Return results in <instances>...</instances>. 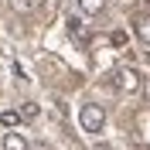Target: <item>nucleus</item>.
I'll list each match as a JSON object with an SVG mask.
<instances>
[{
    "label": "nucleus",
    "mask_w": 150,
    "mask_h": 150,
    "mask_svg": "<svg viewBox=\"0 0 150 150\" xmlns=\"http://www.w3.org/2000/svg\"><path fill=\"white\" fill-rule=\"evenodd\" d=\"M68 24V34H72V41L75 45H85V41H89V31H85V24L79 17H72V21H65Z\"/></svg>",
    "instance_id": "3"
},
{
    "label": "nucleus",
    "mask_w": 150,
    "mask_h": 150,
    "mask_svg": "<svg viewBox=\"0 0 150 150\" xmlns=\"http://www.w3.org/2000/svg\"><path fill=\"white\" fill-rule=\"evenodd\" d=\"M147 4H150V0H147Z\"/></svg>",
    "instance_id": "12"
},
{
    "label": "nucleus",
    "mask_w": 150,
    "mask_h": 150,
    "mask_svg": "<svg viewBox=\"0 0 150 150\" xmlns=\"http://www.w3.org/2000/svg\"><path fill=\"white\" fill-rule=\"evenodd\" d=\"M79 7H82V14H103L106 0H79Z\"/></svg>",
    "instance_id": "6"
},
{
    "label": "nucleus",
    "mask_w": 150,
    "mask_h": 150,
    "mask_svg": "<svg viewBox=\"0 0 150 150\" xmlns=\"http://www.w3.org/2000/svg\"><path fill=\"white\" fill-rule=\"evenodd\" d=\"M147 96H150V82H147Z\"/></svg>",
    "instance_id": "11"
},
{
    "label": "nucleus",
    "mask_w": 150,
    "mask_h": 150,
    "mask_svg": "<svg viewBox=\"0 0 150 150\" xmlns=\"http://www.w3.org/2000/svg\"><path fill=\"white\" fill-rule=\"evenodd\" d=\"M4 150H28V140L21 133H4Z\"/></svg>",
    "instance_id": "4"
},
{
    "label": "nucleus",
    "mask_w": 150,
    "mask_h": 150,
    "mask_svg": "<svg viewBox=\"0 0 150 150\" xmlns=\"http://www.w3.org/2000/svg\"><path fill=\"white\" fill-rule=\"evenodd\" d=\"M0 123H4V126H17V123H21V112H14V109L0 112Z\"/></svg>",
    "instance_id": "8"
},
{
    "label": "nucleus",
    "mask_w": 150,
    "mask_h": 150,
    "mask_svg": "<svg viewBox=\"0 0 150 150\" xmlns=\"http://www.w3.org/2000/svg\"><path fill=\"white\" fill-rule=\"evenodd\" d=\"M79 123H82L85 133H99L106 126V109L99 103H85L82 109H79Z\"/></svg>",
    "instance_id": "1"
},
{
    "label": "nucleus",
    "mask_w": 150,
    "mask_h": 150,
    "mask_svg": "<svg viewBox=\"0 0 150 150\" xmlns=\"http://www.w3.org/2000/svg\"><path fill=\"white\" fill-rule=\"evenodd\" d=\"M34 116H38V106L34 103H24V106H21V120H34Z\"/></svg>",
    "instance_id": "10"
},
{
    "label": "nucleus",
    "mask_w": 150,
    "mask_h": 150,
    "mask_svg": "<svg viewBox=\"0 0 150 150\" xmlns=\"http://www.w3.org/2000/svg\"><path fill=\"white\" fill-rule=\"evenodd\" d=\"M116 89H120V92H140L143 89V82H140V75L133 72V68H120V72H116Z\"/></svg>",
    "instance_id": "2"
},
{
    "label": "nucleus",
    "mask_w": 150,
    "mask_h": 150,
    "mask_svg": "<svg viewBox=\"0 0 150 150\" xmlns=\"http://www.w3.org/2000/svg\"><path fill=\"white\" fill-rule=\"evenodd\" d=\"M38 7V0H10V10L14 14H31Z\"/></svg>",
    "instance_id": "7"
},
{
    "label": "nucleus",
    "mask_w": 150,
    "mask_h": 150,
    "mask_svg": "<svg viewBox=\"0 0 150 150\" xmlns=\"http://www.w3.org/2000/svg\"><path fill=\"white\" fill-rule=\"evenodd\" d=\"M109 41H112V48H126V31H112Z\"/></svg>",
    "instance_id": "9"
},
{
    "label": "nucleus",
    "mask_w": 150,
    "mask_h": 150,
    "mask_svg": "<svg viewBox=\"0 0 150 150\" xmlns=\"http://www.w3.org/2000/svg\"><path fill=\"white\" fill-rule=\"evenodd\" d=\"M133 31H137V38L143 45H150V17H137L133 21Z\"/></svg>",
    "instance_id": "5"
}]
</instances>
